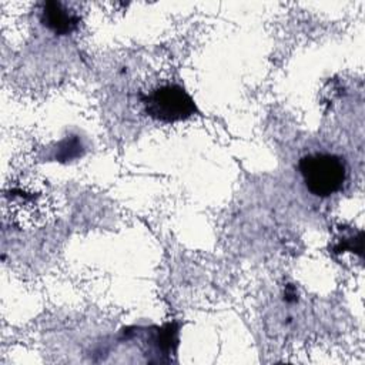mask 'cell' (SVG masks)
<instances>
[{
  "label": "cell",
  "instance_id": "1",
  "mask_svg": "<svg viewBox=\"0 0 365 365\" xmlns=\"http://www.w3.org/2000/svg\"><path fill=\"white\" fill-rule=\"evenodd\" d=\"M298 167L305 187L317 197H329L338 192L346 178L345 161L335 154H308L299 160Z\"/></svg>",
  "mask_w": 365,
  "mask_h": 365
},
{
  "label": "cell",
  "instance_id": "2",
  "mask_svg": "<svg viewBox=\"0 0 365 365\" xmlns=\"http://www.w3.org/2000/svg\"><path fill=\"white\" fill-rule=\"evenodd\" d=\"M145 113L161 123H177L197 113L192 97L178 84H164L143 97Z\"/></svg>",
  "mask_w": 365,
  "mask_h": 365
},
{
  "label": "cell",
  "instance_id": "3",
  "mask_svg": "<svg viewBox=\"0 0 365 365\" xmlns=\"http://www.w3.org/2000/svg\"><path fill=\"white\" fill-rule=\"evenodd\" d=\"M40 21L54 34L66 36L77 30L80 16L61 1H46L40 10Z\"/></svg>",
  "mask_w": 365,
  "mask_h": 365
}]
</instances>
